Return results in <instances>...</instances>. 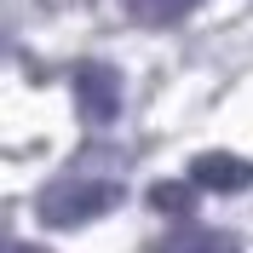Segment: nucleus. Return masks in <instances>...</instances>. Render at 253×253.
Here are the masks:
<instances>
[{"label": "nucleus", "mask_w": 253, "mask_h": 253, "mask_svg": "<svg viewBox=\"0 0 253 253\" xmlns=\"http://www.w3.org/2000/svg\"><path fill=\"white\" fill-rule=\"evenodd\" d=\"M121 202V190L104 184V178H63V184H52L46 196H41V219L46 224H86L98 219V213H110V207Z\"/></svg>", "instance_id": "f257e3e1"}, {"label": "nucleus", "mask_w": 253, "mask_h": 253, "mask_svg": "<svg viewBox=\"0 0 253 253\" xmlns=\"http://www.w3.org/2000/svg\"><path fill=\"white\" fill-rule=\"evenodd\" d=\"M75 104L86 121H115L121 115V75L110 63H81L75 69Z\"/></svg>", "instance_id": "f03ea898"}, {"label": "nucleus", "mask_w": 253, "mask_h": 253, "mask_svg": "<svg viewBox=\"0 0 253 253\" xmlns=\"http://www.w3.org/2000/svg\"><path fill=\"white\" fill-rule=\"evenodd\" d=\"M190 178L213 196H230V190H248L253 184V161L248 156H230V150H202L190 161Z\"/></svg>", "instance_id": "7ed1b4c3"}, {"label": "nucleus", "mask_w": 253, "mask_h": 253, "mask_svg": "<svg viewBox=\"0 0 253 253\" xmlns=\"http://www.w3.org/2000/svg\"><path fill=\"white\" fill-rule=\"evenodd\" d=\"M196 178L190 184H178V178H161V184H150V207L156 213H173V219H190V207H196Z\"/></svg>", "instance_id": "20e7f679"}, {"label": "nucleus", "mask_w": 253, "mask_h": 253, "mask_svg": "<svg viewBox=\"0 0 253 253\" xmlns=\"http://www.w3.org/2000/svg\"><path fill=\"white\" fill-rule=\"evenodd\" d=\"M161 253H242L236 236H224V230H190L178 242H161Z\"/></svg>", "instance_id": "39448f33"}, {"label": "nucleus", "mask_w": 253, "mask_h": 253, "mask_svg": "<svg viewBox=\"0 0 253 253\" xmlns=\"http://www.w3.org/2000/svg\"><path fill=\"white\" fill-rule=\"evenodd\" d=\"M132 6V17H144V23H173V17H184L196 0H126Z\"/></svg>", "instance_id": "423d86ee"}, {"label": "nucleus", "mask_w": 253, "mask_h": 253, "mask_svg": "<svg viewBox=\"0 0 253 253\" xmlns=\"http://www.w3.org/2000/svg\"><path fill=\"white\" fill-rule=\"evenodd\" d=\"M12 253H46V248H35V242H17V248Z\"/></svg>", "instance_id": "0eeeda50"}]
</instances>
